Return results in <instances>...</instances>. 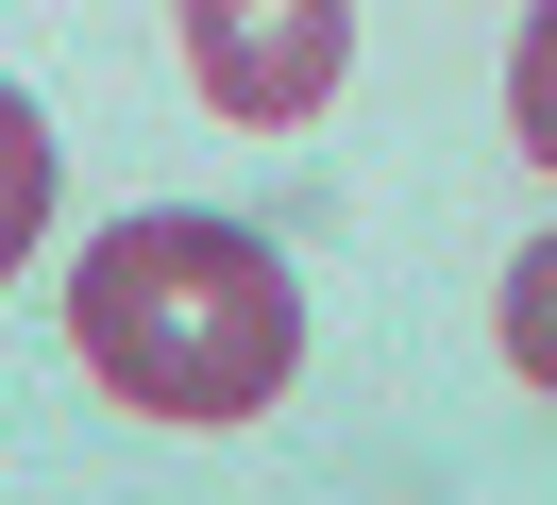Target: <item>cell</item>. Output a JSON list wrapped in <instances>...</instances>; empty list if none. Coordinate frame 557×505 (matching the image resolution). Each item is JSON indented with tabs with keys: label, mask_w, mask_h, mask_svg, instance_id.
<instances>
[{
	"label": "cell",
	"mask_w": 557,
	"mask_h": 505,
	"mask_svg": "<svg viewBox=\"0 0 557 505\" xmlns=\"http://www.w3.org/2000/svg\"><path fill=\"white\" fill-rule=\"evenodd\" d=\"M69 354L102 370L136 421H271L287 370H305V287L253 219L203 202H136V219L85 236L69 269Z\"/></svg>",
	"instance_id": "1"
},
{
	"label": "cell",
	"mask_w": 557,
	"mask_h": 505,
	"mask_svg": "<svg viewBox=\"0 0 557 505\" xmlns=\"http://www.w3.org/2000/svg\"><path fill=\"white\" fill-rule=\"evenodd\" d=\"M35 236H51V118L0 85V269L35 253Z\"/></svg>",
	"instance_id": "3"
},
{
	"label": "cell",
	"mask_w": 557,
	"mask_h": 505,
	"mask_svg": "<svg viewBox=\"0 0 557 505\" xmlns=\"http://www.w3.org/2000/svg\"><path fill=\"white\" fill-rule=\"evenodd\" d=\"M170 34H186V85H203L237 135L321 118L338 67H355V0H170Z\"/></svg>",
	"instance_id": "2"
},
{
	"label": "cell",
	"mask_w": 557,
	"mask_h": 505,
	"mask_svg": "<svg viewBox=\"0 0 557 505\" xmlns=\"http://www.w3.org/2000/svg\"><path fill=\"white\" fill-rule=\"evenodd\" d=\"M507 135H523V152L557 168V0L523 17V51H507Z\"/></svg>",
	"instance_id": "5"
},
{
	"label": "cell",
	"mask_w": 557,
	"mask_h": 505,
	"mask_svg": "<svg viewBox=\"0 0 557 505\" xmlns=\"http://www.w3.org/2000/svg\"><path fill=\"white\" fill-rule=\"evenodd\" d=\"M507 370H523V388H557V236H523V253H507Z\"/></svg>",
	"instance_id": "4"
}]
</instances>
